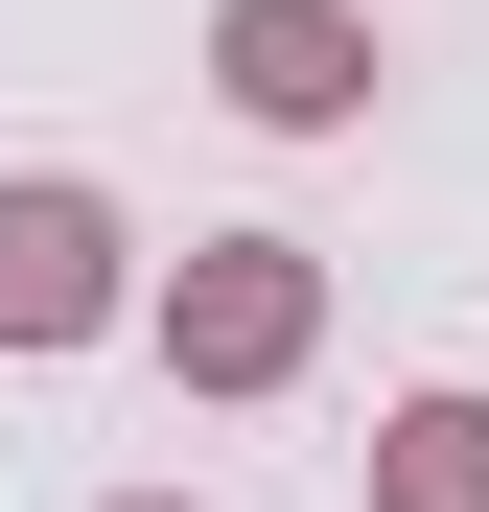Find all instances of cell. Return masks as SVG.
I'll list each match as a JSON object with an SVG mask.
<instances>
[{
	"label": "cell",
	"mask_w": 489,
	"mask_h": 512,
	"mask_svg": "<svg viewBox=\"0 0 489 512\" xmlns=\"http://www.w3.org/2000/svg\"><path fill=\"white\" fill-rule=\"evenodd\" d=\"M140 326H163L187 396H280V373L326 350V256H303V233H187V280H163Z\"/></svg>",
	"instance_id": "6da1fadb"
},
{
	"label": "cell",
	"mask_w": 489,
	"mask_h": 512,
	"mask_svg": "<svg viewBox=\"0 0 489 512\" xmlns=\"http://www.w3.org/2000/svg\"><path fill=\"white\" fill-rule=\"evenodd\" d=\"M117 303H140V233H117V187L24 163V187H0V350H94Z\"/></svg>",
	"instance_id": "7a4b0ae2"
},
{
	"label": "cell",
	"mask_w": 489,
	"mask_h": 512,
	"mask_svg": "<svg viewBox=\"0 0 489 512\" xmlns=\"http://www.w3.org/2000/svg\"><path fill=\"white\" fill-rule=\"evenodd\" d=\"M210 94L257 117V140L373 117V0H210Z\"/></svg>",
	"instance_id": "3957f363"
},
{
	"label": "cell",
	"mask_w": 489,
	"mask_h": 512,
	"mask_svg": "<svg viewBox=\"0 0 489 512\" xmlns=\"http://www.w3.org/2000/svg\"><path fill=\"white\" fill-rule=\"evenodd\" d=\"M373 512H489V396H396L373 419Z\"/></svg>",
	"instance_id": "277c9868"
},
{
	"label": "cell",
	"mask_w": 489,
	"mask_h": 512,
	"mask_svg": "<svg viewBox=\"0 0 489 512\" xmlns=\"http://www.w3.org/2000/svg\"><path fill=\"white\" fill-rule=\"evenodd\" d=\"M117 512H187V489H117Z\"/></svg>",
	"instance_id": "5b68a950"
}]
</instances>
